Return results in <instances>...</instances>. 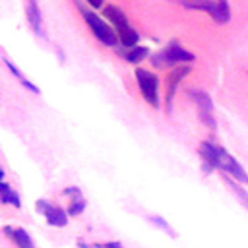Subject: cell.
Wrapping results in <instances>:
<instances>
[{
	"instance_id": "5bb4252c",
	"label": "cell",
	"mask_w": 248,
	"mask_h": 248,
	"mask_svg": "<svg viewBox=\"0 0 248 248\" xmlns=\"http://www.w3.org/2000/svg\"><path fill=\"white\" fill-rule=\"evenodd\" d=\"M0 200H2V203H10V205H16V207H21L19 194L14 192L10 188V184H6V182L0 184Z\"/></svg>"
},
{
	"instance_id": "8992f818",
	"label": "cell",
	"mask_w": 248,
	"mask_h": 248,
	"mask_svg": "<svg viewBox=\"0 0 248 248\" xmlns=\"http://www.w3.org/2000/svg\"><path fill=\"white\" fill-rule=\"evenodd\" d=\"M188 95H190V99L194 101V105H196V108H198V114H200L202 122H205L209 128H215L211 97H209L205 91H202V89H190Z\"/></svg>"
},
{
	"instance_id": "9a60e30c",
	"label": "cell",
	"mask_w": 248,
	"mask_h": 248,
	"mask_svg": "<svg viewBox=\"0 0 248 248\" xmlns=\"http://www.w3.org/2000/svg\"><path fill=\"white\" fill-rule=\"evenodd\" d=\"M149 54V50H147V46H134V48H130L124 56H126V60L128 62H132V64H138V62H141L145 56Z\"/></svg>"
},
{
	"instance_id": "ba28073f",
	"label": "cell",
	"mask_w": 248,
	"mask_h": 248,
	"mask_svg": "<svg viewBox=\"0 0 248 248\" xmlns=\"http://www.w3.org/2000/svg\"><path fill=\"white\" fill-rule=\"evenodd\" d=\"M37 211L43 213L46 223L52 225V227H66L68 225V211H64L58 205H52L45 200H39L37 202Z\"/></svg>"
},
{
	"instance_id": "d6986e66",
	"label": "cell",
	"mask_w": 248,
	"mask_h": 248,
	"mask_svg": "<svg viewBox=\"0 0 248 248\" xmlns=\"http://www.w3.org/2000/svg\"><path fill=\"white\" fill-rule=\"evenodd\" d=\"M95 248H124L118 240H110V242H103V244H95Z\"/></svg>"
},
{
	"instance_id": "9c48e42d",
	"label": "cell",
	"mask_w": 248,
	"mask_h": 248,
	"mask_svg": "<svg viewBox=\"0 0 248 248\" xmlns=\"http://www.w3.org/2000/svg\"><path fill=\"white\" fill-rule=\"evenodd\" d=\"M4 232L12 238V242L17 246V248H35V242L33 238L29 236V232L21 227H4Z\"/></svg>"
},
{
	"instance_id": "277c9868",
	"label": "cell",
	"mask_w": 248,
	"mask_h": 248,
	"mask_svg": "<svg viewBox=\"0 0 248 248\" xmlns=\"http://www.w3.org/2000/svg\"><path fill=\"white\" fill-rule=\"evenodd\" d=\"M136 81L140 85V91L143 95V99L151 105V107H159V79L153 72L138 68L136 70Z\"/></svg>"
},
{
	"instance_id": "5b68a950",
	"label": "cell",
	"mask_w": 248,
	"mask_h": 248,
	"mask_svg": "<svg viewBox=\"0 0 248 248\" xmlns=\"http://www.w3.org/2000/svg\"><path fill=\"white\" fill-rule=\"evenodd\" d=\"M83 17H85L87 25L91 27L93 35H95L101 43H105V45H108V46H114V45H116L118 35H116V29H114V27H110V25H108L107 21H103L97 14L87 12V10H83Z\"/></svg>"
},
{
	"instance_id": "6da1fadb",
	"label": "cell",
	"mask_w": 248,
	"mask_h": 248,
	"mask_svg": "<svg viewBox=\"0 0 248 248\" xmlns=\"http://www.w3.org/2000/svg\"><path fill=\"white\" fill-rule=\"evenodd\" d=\"M200 155H202V159L205 161V165H207L209 169H219V170H223V172L234 176L236 180L248 184V174L244 172V169H242V167L236 163V159H234L232 155H229L223 147H219V145H215V143H211V141H203V143L200 145Z\"/></svg>"
},
{
	"instance_id": "30bf717a",
	"label": "cell",
	"mask_w": 248,
	"mask_h": 248,
	"mask_svg": "<svg viewBox=\"0 0 248 248\" xmlns=\"http://www.w3.org/2000/svg\"><path fill=\"white\" fill-rule=\"evenodd\" d=\"M25 16H27L31 29L37 35H43V17H41V10L37 6V0H25Z\"/></svg>"
},
{
	"instance_id": "ffe728a7",
	"label": "cell",
	"mask_w": 248,
	"mask_h": 248,
	"mask_svg": "<svg viewBox=\"0 0 248 248\" xmlns=\"http://www.w3.org/2000/svg\"><path fill=\"white\" fill-rule=\"evenodd\" d=\"M85 2H87V4H89V6H93V8H101V6H103V2H105V0H85Z\"/></svg>"
},
{
	"instance_id": "e0dca14e",
	"label": "cell",
	"mask_w": 248,
	"mask_h": 248,
	"mask_svg": "<svg viewBox=\"0 0 248 248\" xmlns=\"http://www.w3.org/2000/svg\"><path fill=\"white\" fill-rule=\"evenodd\" d=\"M149 221H151V223H155L157 227L165 229V231H167L169 234H172V229H170V227H169V225H167V223H165V221H163L161 217H157V215H151V217H149Z\"/></svg>"
},
{
	"instance_id": "3957f363",
	"label": "cell",
	"mask_w": 248,
	"mask_h": 248,
	"mask_svg": "<svg viewBox=\"0 0 248 248\" xmlns=\"http://www.w3.org/2000/svg\"><path fill=\"white\" fill-rule=\"evenodd\" d=\"M194 54L186 48H182L178 43H169L163 50H159L157 54L151 56V64L157 68H165V66H176L178 62H192Z\"/></svg>"
},
{
	"instance_id": "52a82bcc",
	"label": "cell",
	"mask_w": 248,
	"mask_h": 248,
	"mask_svg": "<svg viewBox=\"0 0 248 248\" xmlns=\"http://www.w3.org/2000/svg\"><path fill=\"white\" fill-rule=\"evenodd\" d=\"M188 72H190V66H176L169 72L167 81H165V108H167V112H170L172 101H174V95H176V87L182 81V78L188 76Z\"/></svg>"
},
{
	"instance_id": "2e32d148",
	"label": "cell",
	"mask_w": 248,
	"mask_h": 248,
	"mask_svg": "<svg viewBox=\"0 0 248 248\" xmlns=\"http://www.w3.org/2000/svg\"><path fill=\"white\" fill-rule=\"evenodd\" d=\"M6 66H8L10 70H12V74H14V76H16V78H17V79H19V81H21V83H23V85L27 87V89H31L33 93H39V87H37V85H33L31 81H27V79L23 78V74H21V72H19V70H17V68H16V66H14L12 62H10V60H6Z\"/></svg>"
},
{
	"instance_id": "7c38bea8",
	"label": "cell",
	"mask_w": 248,
	"mask_h": 248,
	"mask_svg": "<svg viewBox=\"0 0 248 248\" xmlns=\"http://www.w3.org/2000/svg\"><path fill=\"white\" fill-rule=\"evenodd\" d=\"M64 194L74 196V198H72V202H70V207L66 209V211H68V215H70V217L79 215V213L85 209V200L81 198V192H79L78 188H66V190H64Z\"/></svg>"
},
{
	"instance_id": "ac0fdd59",
	"label": "cell",
	"mask_w": 248,
	"mask_h": 248,
	"mask_svg": "<svg viewBox=\"0 0 248 248\" xmlns=\"http://www.w3.org/2000/svg\"><path fill=\"white\" fill-rule=\"evenodd\" d=\"M227 184H229V186H231V188H232V190H234V192H236V194H238V196H240V198H242V202H244V205H246V207H248V194H246V192H244V190H242V188H238V186H236V184H232V182H231V180H227Z\"/></svg>"
},
{
	"instance_id": "4fadbf2b",
	"label": "cell",
	"mask_w": 248,
	"mask_h": 248,
	"mask_svg": "<svg viewBox=\"0 0 248 248\" xmlns=\"http://www.w3.org/2000/svg\"><path fill=\"white\" fill-rule=\"evenodd\" d=\"M105 16L112 21V27L116 29V27H122V25H128V19H126V16H124V12L120 10V8H116V6H105Z\"/></svg>"
},
{
	"instance_id": "8fae6325",
	"label": "cell",
	"mask_w": 248,
	"mask_h": 248,
	"mask_svg": "<svg viewBox=\"0 0 248 248\" xmlns=\"http://www.w3.org/2000/svg\"><path fill=\"white\" fill-rule=\"evenodd\" d=\"M116 35H118V41H120L124 46H128V48L138 46L140 35L136 33V29L130 27V23H128V25H122V27H116Z\"/></svg>"
},
{
	"instance_id": "7a4b0ae2",
	"label": "cell",
	"mask_w": 248,
	"mask_h": 248,
	"mask_svg": "<svg viewBox=\"0 0 248 248\" xmlns=\"http://www.w3.org/2000/svg\"><path fill=\"white\" fill-rule=\"evenodd\" d=\"M176 4L190 10H203L217 23H227L231 19V8L227 0H174Z\"/></svg>"
},
{
	"instance_id": "44dd1931",
	"label": "cell",
	"mask_w": 248,
	"mask_h": 248,
	"mask_svg": "<svg viewBox=\"0 0 248 248\" xmlns=\"http://www.w3.org/2000/svg\"><path fill=\"white\" fill-rule=\"evenodd\" d=\"M78 244H79V248H89V246H87V244H85V242H81V240H79V242H78Z\"/></svg>"
}]
</instances>
